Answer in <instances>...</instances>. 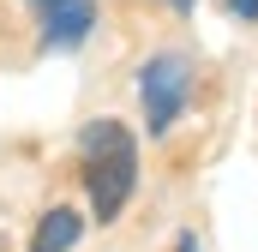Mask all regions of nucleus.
<instances>
[{
    "instance_id": "obj_1",
    "label": "nucleus",
    "mask_w": 258,
    "mask_h": 252,
    "mask_svg": "<svg viewBox=\"0 0 258 252\" xmlns=\"http://www.w3.org/2000/svg\"><path fill=\"white\" fill-rule=\"evenodd\" d=\"M78 162H84V186H90V210L96 222H114L126 210L132 186H138V144L120 120H90L78 132Z\"/></svg>"
},
{
    "instance_id": "obj_2",
    "label": "nucleus",
    "mask_w": 258,
    "mask_h": 252,
    "mask_svg": "<svg viewBox=\"0 0 258 252\" xmlns=\"http://www.w3.org/2000/svg\"><path fill=\"white\" fill-rule=\"evenodd\" d=\"M186 96H192V66L180 60V54L144 60V72H138V102H144V126L150 132H168V126L180 120Z\"/></svg>"
},
{
    "instance_id": "obj_3",
    "label": "nucleus",
    "mask_w": 258,
    "mask_h": 252,
    "mask_svg": "<svg viewBox=\"0 0 258 252\" xmlns=\"http://www.w3.org/2000/svg\"><path fill=\"white\" fill-rule=\"evenodd\" d=\"M36 18H42V42L48 48H78L96 30V0H42Z\"/></svg>"
},
{
    "instance_id": "obj_4",
    "label": "nucleus",
    "mask_w": 258,
    "mask_h": 252,
    "mask_svg": "<svg viewBox=\"0 0 258 252\" xmlns=\"http://www.w3.org/2000/svg\"><path fill=\"white\" fill-rule=\"evenodd\" d=\"M78 234H84V216H78L72 204H54V210L36 222L30 252H72V246H78Z\"/></svg>"
},
{
    "instance_id": "obj_5",
    "label": "nucleus",
    "mask_w": 258,
    "mask_h": 252,
    "mask_svg": "<svg viewBox=\"0 0 258 252\" xmlns=\"http://www.w3.org/2000/svg\"><path fill=\"white\" fill-rule=\"evenodd\" d=\"M228 12H234V18H252V24H258V0H228Z\"/></svg>"
},
{
    "instance_id": "obj_6",
    "label": "nucleus",
    "mask_w": 258,
    "mask_h": 252,
    "mask_svg": "<svg viewBox=\"0 0 258 252\" xmlns=\"http://www.w3.org/2000/svg\"><path fill=\"white\" fill-rule=\"evenodd\" d=\"M180 252H198V240H192V234H180Z\"/></svg>"
},
{
    "instance_id": "obj_7",
    "label": "nucleus",
    "mask_w": 258,
    "mask_h": 252,
    "mask_svg": "<svg viewBox=\"0 0 258 252\" xmlns=\"http://www.w3.org/2000/svg\"><path fill=\"white\" fill-rule=\"evenodd\" d=\"M168 6H174V12H186V6H192V0H168Z\"/></svg>"
},
{
    "instance_id": "obj_8",
    "label": "nucleus",
    "mask_w": 258,
    "mask_h": 252,
    "mask_svg": "<svg viewBox=\"0 0 258 252\" xmlns=\"http://www.w3.org/2000/svg\"><path fill=\"white\" fill-rule=\"evenodd\" d=\"M30 6H42V0H30Z\"/></svg>"
}]
</instances>
